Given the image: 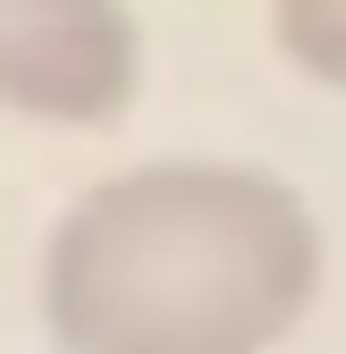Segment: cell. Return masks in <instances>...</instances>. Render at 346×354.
<instances>
[{"label":"cell","mask_w":346,"mask_h":354,"mask_svg":"<svg viewBox=\"0 0 346 354\" xmlns=\"http://www.w3.org/2000/svg\"><path fill=\"white\" fill-rule=\"evenodd\" d=\"M329 279L295 177L228 152H161L93 177L51 219L34 313L60 354H271Z\"/></svg>","instance_id":"1"},{"label":"cell","mask_w":346,"mask_h":354,"mask_svg":"<svg viewBox=\"0 0 346 354\" xmlns=\"http://www.w3.org/2000/svg\"><path fill=\"white\" fill-rule=\"evenodd\" d=\"M144 84L127 0H0V110L34 127H118Z\"/></svg>","instance_id":"2"},{"label":"cell","mask_w":346,"mask_h":354,"mask_svg":"<svg viewBox=\"0 0 346 354\" xmlns=\"http://www.w3.org/2000/svg\"><path fill=\"white\" fill-rule=\"evenodd\" d=\"M271 42L295 76L346 93V0H271Z\"/></svg>","instance_id":"3"}]
</instances>
